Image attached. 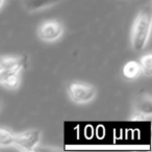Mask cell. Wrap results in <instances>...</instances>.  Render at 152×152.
Instances as JSON below:
<instances>
[{"instance_id":"obj_9","label":"cell","mask_w":152,"mask_h":152,"mask_svg":"<svg viewBox=\"0 0 152 152\" xmlns=\"http://www.w3.org/2000/svg\"><path fill=\"white\" fill-rule=\"evenodd\" d=\"M24 65H25L24 57H3V58H0V67L1 68H23Z\"/></svg>"},{"instance_id":"obj_12","label":"cell","mask_w":152,"mask_h":152,"mask_svg":"<svg viewBox=\"0 0 152 152\" xmlns=\"http://www.w3.org/2000/svg\"><path fill=\"white\" fill-rule=\"evenodd\" d=\"M3 1H4V0H0V7H1V5H2Z\"/></svg>"},{"instance_id":"obj_11","label":"cell","mask_w":152,"mask_h":152,"mask_svg":"<svg viewBox=\"0 0 152 152\" xmlns=\"http://www.w3.org/2000/svg\"><path fill=\"white\" fill-rule=\"evenodd\" d=\"M141 71H143V73L145 74L147 77H150L152 75V54L148 53V54L144 55L141 58Z\"/></svg>"},{"instance_id":"obj_6","label":"cell","mask_w":152,"mask_h":152,"mask_svg":"<svg viewBox=\"0 0 152 152\" xmlns=\"http://www.w3.org/2000/svg\"><path fill=\"white\" fill-rule=\"evenodd\" d=\"M135 112L137 115L133 117V120H141L144 117L152 114V99L150 95H143L139 97L135 102Z\"/></svg>"},{"instance_id":"obj_8","label":"cell","mask_w":152,"mask_h":152,"mask_svg":"<svg viewBox=\"0 0 152 152\" xmlns=\"http://www.w3.org/2000/svg\"><path fill=\"white\" fill-rule=\"evenodd\" d=\"M141 73V66L137 61H130L123 68V76L126 79H135Z\"/></svg>"},{"instance_id":"obj_1","label":"cell","mask_w":152,"mask_h":152,"mask_svg":"<svg viewBox=\"0 0 152 152\" xmlns=\"http://www.w3.org/2000/svg\"><path fill=\"white\" fill-rule=\"evenodd\" d=\"M152 16L150 9H145L139 14L133 23L131 32V44L135 51H141L145 48L150 36Z\"/></svg>"},{"instance_id":"obj_7","label":"cell","mask_w":152,"mask_h":152,"mask_svg":"<svg viewBox=\"0 0 152 152\" xmlns=\"http://www.w3.org/2000/svg\"><path fill=\"white\" fill-rule=\"evenodd\" d=\"M61 1L63 0H25V7L29 12H34L56 4Z\"/></svg>"},{"instance_id":"obj_5","label":"cell","mask_w":152,"mask_h":152,"mask_svg":"<svg viewBox=\"0 0 152 152\" xmlns=\"http://www.w3.org/2000/svg\"><path fill=\"white\" fill-rule=\"evenodd\" d=\"M22 67L1 68L0 67V83H3L9 88H17L19 83V72Z\"/></svg>"},{"instance_id":"obj_10","label":"cell","mask_w":152,"mask_h":152,"mask_svg":"<svg viewBox=\"0 0 152 152\" xmlns=\"http://www.w3.org/2000/svg\"><path fill=\"white\" fill-rule=\"evenodd\" d=\"M15 134L5 128H0V147H10L14 145Z\"/></svg>"},{"instance_id":"obj_3","label":"cell","mask_w":152,"mask_h":152,"mask_svg":"<svg viewBox=\"0 0 152 152\" xmlns=\"http://www.w3.org/2000/svg\"><path fill=\"white\" fill-rule=\"evenodd\" d=\"M41 141V132L38 129L24 131L19 134H15L14 145L25 151H32Z\"/></svg>"},{"instance_id":"obj_2","label":"cell","mask_w":152,"mask_h":152,"mask_svg":"<svg viewBox=\"0 0 152 152\" xmlns=\"http://www.w3.org/2000/svg\"><path fill=\"white\" fill-rule=\"evenodd\" d=\"M69 94L73 101L77 103H87L95 98L96 90L90 85L73 83L69 86Z\"/></svg>"},{"instance_id":"obj_4","label":"cell","mask_w":152,"mask_h":152,"mask_svg":"<svg viewBox=\"0 0 152 152\" xmlns=\"http://www.w3.org/2000/svg\"><path fill=\"white\" fill-rule=\"evenodd\" d=\"M64 31L63 25L57 21H48L39 27L38 34L45 42H53L61 37Z\"/></svg>"}]
</instances>
